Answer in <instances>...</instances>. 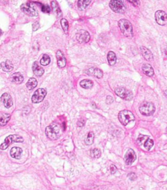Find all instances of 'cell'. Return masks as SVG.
<instances>
[{"label":"cell","mask_w":167,"mask_h":190,"mask_svg":"<svg viewBox=\"0 0 167 190\" xmlns=\"http://www.w3.org/2000/svg\"><path fill=\"white\" fill-rule=\"evenodd\" d=\"M118 26L125 37L129 38L133 37V26L129 21L126 19H121L118 22Z\"/></svg>","instance_id":"obj_2"},{"label":"cell","mask_w":167,"mask_h":190,"mask_svg":"<svg viewBox=\"0 0 167 190\" xmlns=\"http://www.w3.org/2000/svg\"><path fill=\"white\" fill-rule=\"evenodd\" d=\"M37 86V81L36 79L33 78V77H32V78H30L28 80V81H27L26 83L27 88L30 90H33Z\"/></svg>","instance_id":"obj_25"},{"label":"cell","mask_w":167,"mask_h":190,"mask_svg":"<svg viewBox=\"0 0 167 190\" xmlns=\"http://www.w3.org/2000/svg\"><path fill=\"white\" fill-rule=\"evenodd\" d=\"M24 142V139L21 136L18 134L9 135L5 139L4 142L0 145V149L5 150L14 142L22 143Z\"/></svg>","instance_id":"obj_3"},{"label":"cell","mask_w":167,"mask_h":190,"mask_svg":"<svg viewBox=\"0 0 167 190\" xmlns=\"http://www.w3.org/2000/svg\"><path fill=\"white\" fill-rule=\"evenodd\" d=\"M115 94L121 99L126 101H131L133 97V94L130 90L123 87H118L115 89Z\"/></svg>","instance_id":"obj_6"},{"label":"cell","mask_w":167,"mask_h":190,"mask_svg":"<svg viewBox=\"0 0 167 190\" xmlns=\"http://www.w3.org/2000/svg\"><path fill=\"white\" fill-rule=\"evenodd\" d=\"M85 125V123L84 121H78V126H81V127H82V126H84Z\"/></svg>","instance_id":"obj_40"},{"label":"cell","mask_w":167,"mask_h":190,"mask_svg":"<svg viewBox=\"0 0 167 190\" xmlns=\"http://www.w3.org/2000/svg\"><path fill=\"white\" fill-rule=\"evenodd\" d=\"M154 140H153L152 139L149 138V137L147 139H146V140L145 141L144 143V146L145 147V149L146 150H148V151L150 150L152 148V147L154 146Z\"/></svg>","instance_id":"obj_29"},{"label":"cell","mask_w":167,"mask_h":190,"mask_svg":"<svg viewBox=\"0 0 167 190\" xmlns=\"http://www.w3.org/2000/svg\"><path fill=\"white\" fill-rule=\"evenodd\" d=\"M91 156L93 158H99L101 156V151L97 148L92 149L91 150Z\"/></svg>","instance_id":"obj_32"},{"label":"cell","mask_w":167,"mask_h":190,"mask_svg":"<svg viewBox=\"0 0 167 190\" xmlns=\"http://www.w3.org/2000/svg\"><path fill=\"white\" fill-rule=\"evenodd\" d=\"M128 177L131 180H134L137 178V175H135L134 173H130L128 175Z\"/></svg>","instance_id":"obj_36"},{"label":"cell","mask_w":167,"mask_h":190,"mask_svg":"<svg viewBox=\"0 0 167 190\" xmlns=\"http://www.w3.org/2000/svg\"><path fill=\"white\" fill-rule=\"evenodd\" d=\"M140 49L142 56L146 60H147L148 61H152L154 60V55H153L150 50H149L148 48H146L144 46H141Z\"/></svg>","instance_id":"obj_16"},{"label":"cell","mask_w":167,"mask_h":190,"mask_svg":"<svg viewBox=\"0 0 167 190\" xmlns=\"http://www.w3.org/2000/svg\"><path fill=\"white\" fill-rule=\"evenodd\" d=\"M85 73L89 75L95 77L97 79H101L103 76V73L102 70L95 68H91L89 69L86 70Z\"/></svg>","instance_id":"obj_14"},{"label":"cell","mask_w":167,"mask_h":190,"mask_svg":"<svg viewBox=\"0 0 167 190\" xmlns=\"http://www.w3.org/2000/svg\"><path fill=\"white\" fill-rule=\"evenodd\" d=\"M39 27H40V25H39V22H35V23L33 24V26H32L33 31H37L38 29H39Z\"/></svg>","instance_id":"obj_37"},{"label":"cell","mask_w":167,"mask_h":190,"mask_svg":"<svg viewBox=\"0 0 167 190\" xmlns=\"http://www.w3.org/2000/svg\"><path fill=\"white\" fill-rule=\"evenodd\" d=\"M148 138V136H144V135H142V134L139 135L138 138L137 139V142H138L139 145H142V144H144V142Z\"/></svg>","instance_id":"obj_33"},{"label":"cell","mask_w":167,"mask_h":190,"mask_svg":"<svg viewBox=\"0 0 167 190\" xmlns=\"http://www.w3.org/2000/svg\"><path fill=\"white\" fill-rule=\"evenodd\" d=\"M118 119H119L121 124L124 126H126L129 123L134 120V115L129 110H124L121 111L118 114Z\"/></svg>","instance_id":"obj_5"},{"label":"cell","mask_w":167,"mask_h":190,"mask_svg":"<svg viewBox=\"0 0 167 190\" xmlns=\"http://www.w3.org/2000/svg\"><path fill=\"white\" fill-rule=\"evenodd\" d=\"M22 149L20 147H14L10 149V156L15 158V159H20L21 156H22Z\"/></svg>","instance_id":"obj_17"},{"label":"cell","mask_w":167,"mask_h":190,"mask_svg":"<svg viewBox=\"0 0 167 190\" xmlns=\"http://www.w3.org/2000/svg\"><path fill=\"white\" fill-rule=\"evenodd\" d=\"M117 171V169L116 167V165H114V164L111 165V166H110V173H112V175H114V174H115L116 173Z\"/></svg>","instance_id":"obj_35"},{"label":"cell","mask_w":167,"mask_h":190,"mask_svg":"<svg viewBox=\"0 0 167 190\" xmlns=\"http://www.w3.org/2000/svg\"><path fill=\"white\" fill-rule=\"evenodd\" d=\"M129 2L132 3L136 7L138 6L139 5H140V1H129Z\"/></svg>","instance_id":"obj_39"},{"label":"cell","mask_w":167,"mask_h":190,"mask_svg":"<svg viewBox=\"0 0 167 190\" xmlns=\"http://www.w3.org/2000/svg\"><path fill=\"white\" fill-rule=\"evenodd\" d=\"M1 68L5 72H10L13 69L14 66L11 62L7 60L6 61L1 63Z\"/></svg>","instance_id":"obj_21"},{"label":"cell","mask_w":167,"mask_h":190,"mask_svg":"<svg viewBox=\"0 0 167 190\" xmlns=\"http://www.w3.org/2000/svg\"><path fill=\"white\" fill-rule=\"evenodd\" d=\"M10 80L15 84H21L24 81V77L20 73H15L10 77Z\"/></svg>","instance_id":"obj_20"},{"label":"cell","mask_w":167,"mask_h":190,"mask_svg":"<svg viewBox=\"0 0 167 190\" xmlns=\"http://www.w3.org/2000/svg\"><path fill=\"white\" fill-rule=\"evenodd\" d=\"M142 72L146 75L148 77H152L154 75V69L151 67V66L149 64H144L142 66Z\"/></svg>","instance_id":"obj_19"},{"label":"cell","mask_w":167,"mask_h":190,"mask_svg":"<svg viewBox=\"0 0 167 190\" xmlns=\"http://www.w3.org/2000/svg\"><path fill=\"white\" fill-rule=\"evenodd\" d=\"M156 22L160 26H165L167 23V15L163 10H157L155 14Z\"/></svg>","instance_id":"obj_10"},{"label":"cell","mask_w":167,"mask_h":190,"mask_svg":"<svg viewBox=\"0 0 167 190\" xmlns=\"http://www.w3.org/2000/svg\"><path fill=\"white\" fill-rule=\"evenodd\" d=\"M45 134L47 138L51 140H58L61 134L60 126L55 123H53L46 128Z\"/></svg>","instance_id":"obj_1"},{"label":"cell","mask_w":167,"mask_h":190,"mask_svg":"<svg viewBox=\"0 0 167 190\" xmlns=\"http://www.w3.org/2000/svg\"><path fill=\"white\" fill-rule=\"evenodd\" d=\"M32 69H33V73L37 77H41L44 73V69L42 68L41 66H39L37 62H35L33 63V66H32Z\"/></svg>","instance_id":"obj_18"},{"label":"cell","mask_w":167,"mask_h":190,"mask_svg":"<svg viewBox=\"0 0 167 190\" xmlns=\"http://www.w3.org/2000/svg\"><path fill=\"white\" fill-rule=\"evenodd\" d=\"M47 95V91L44 88L37 90L31 97V101L33 103H39L43 101Z\"/></svg>","instance_id":"obj_9"},{"label":"cell","mask_w":167,"mask_h":190,"mask_svg":"<svg viewBox=\"0 0 167 190\" xmlns=\"http://www.w3.org/2000/svg\"><path fill=\"white\" fill-rule=\"evenodd\" d=\"M41 64L42 66H47L50 64V58L49 56L47 54H44L43 55V57H42L41 60Z\"/></svg>","instance_id":"obj_31"},{"label":"cell","mask_w":167,"mask_h":190,"mask_svg":"<svg viewBox=\"0 0 167 190\" xmlns=\"http://www.w3.org/2000/svg\"><path fill=\"white\" fill-rule=\"evenodd\" d=\"M41 10L44 13H50L51 12V9L48 5H41Z\"/></svg>","instance_id":"obj_34"},{"label":"cell","mask_w":167,"mask_h":190,"mask_svg":"<svg viewBox=\"0 0 167 190\" xmlns=\"http://www.w3.org/2000/svg\"><path fill=\"white\" fill-rule=\"evenodd\" d=\"M51 5H52V7L53 9V11L55 12V15H57V16L61 17L62 16V12L61 10L60 9V7L58 6V3H56V1H51Z\"/></svg>","instance_id":"obj_24"},{"label":"cell","mask_w":167,"mask_h":190,"mask_svg":"<svg viewBox=\"0 0 167 190\" xmlns=\"http://www.w3.org/2000/svg\"><path fill=\"white\" fill-rule=\"evenodd\" d=\"M90 3H91L90 0L89 1V0H88V1H78V7L81 10H84L90 4Z\"/></svg>","instance_id":"obj_28"},{"label":"cell","mask_w":167,"mask_h":190,"mask_svg":"<svg viewBox=\"0 0 167 190\" xmlns=\"http://www.w3.org/2000/svg\"><path fill=\"white\" fill-rule=\"evenodd\" d=\"M107 60L110 66H114L116 63V55L113 51H109L107 55Z\"/></svg>","instance_id":"obj_23"},{"label":"cell","mask_w":167,"mask_h":190,"mask_svg":"<svg viewBox=\"0 0 167 190\" xmlns=\"http://www.w3.org/2000/svg\"><path fill=\"white\" fill-rule=\"evenodd\" d=\"M76 40L81 44L87 43L90 40V34L85 30H80L76 34Z\"/></svg>","instance_id":"obj_11"},{"label":"cell","mask_w":167,"mask_h":190,"mask_svg":"<svg viewBox=\"0 0 167 190\" xmlns=\"http://www.w3.org/2000/svg\"><path fill=\"white\" fill-rule=\"evenodd\" d=\"M61 25L63 28V30H64V33L66 34H67L69 33V22H68V21L65 18L61 19Z\"/></svg>","instance_id":"obj_30"},{"label":"cell","mask_w":167,"mask_h":190,"mask_svg":"<svg viewBox=\"0 0 167 190\" xmlns=\"http://www.w3.org/2000/svg\"><path fill=\"white\" fill-rule=\"evenodd\" d=\"M1 101L7 108H9L13 105V102L10 95L8 93H4L1 97Z\"/></svg>","instance_id":"obj_13"},{"label":"cell","mask_w":167,"mask_h":190,"mask_svg":"<svg viewBox=\"0 0 167 190\" xmlns=\"http://www.w3.org/2000/svg\"><path fill=\"white\" fill-rule=\"evenodd\" d=\"M94 138H95L94 133L93 132H89L88 134V136H87L85 140V143L86 145H92L94 142Z\"/></svg>","instance_id":"obj_27"},{"label":"cell","mask_w":167,"mask_h":190,"mask_svg":"<svg viewBox=\"0 0 167 190\" xmlns=\"http://www.w3.org/2000/svg\"><path fill=\"white\" fill-rule=\"evenodd\" d=\"M56 58L58 60V65L60 68H64L66 66V58L61 51L58 50L56 52Z\"/></svg>","instance_id":"obj_15"},{"label":"cell","mask_w":167,"mask_h":190,"mask_svg":"<svg viewBox=\"0 0 167 190\" xmlns=\"http://www.w3.org/2000/svg\"><path fill=\"white\" fill-rule=\"evenodd\" d=\"M110 9L116 13H124L126 11V7L121 1H110L109 3Z\"/></svg>","instance_id":"obj_8"},{"label":"cell","mask_w":167,"mask_h":190,"mask_svg":"<svg viewBox=\"0 0 167 190\" xmlns=\"http://www.w3.org/2000/svg\"><path fill=\"white\" fill-rule=\"evenodd\" d=\"M20 9L26 15L30 16H37L38 11L35 7L31 3H26L20 6Z\"/></svg>","instance_id":"obj_7"},{"label":"cell","mask_w":167,"mask_h":190,"mask_svg":"<svg viewBox=\"0 0 167 190\" xmlns=\"http://www.w3.org/2000/svg\"><path fill=\"white\" fill-rule=\"evenodd\" d=\"M106 101V103H107V104L112 103V102H113V98H112V96H107Z\"/></svg>","instance_id":"obj_38"},{"label":"cell","mask_w":167,"mask_h":190,"mask_svg":"<svg viewBox=\"0 0 167 190\" xmlns=\"http://www.w3.org/2000/svg\"><path fill=\"white\" fill-rule=\"evenodd\" d=\"M124 159L126 164L131 165L137 159V155H136L134 151L132 149H129L125 154Z\"/></svg>","instance_id":"obj_12"},{"label":"cell","mask_w":167,"mask_h":190,"mask_svg":"<svg viewBox=\"0 0 167 190\" xmlns=\"http://www.w3.org/2000/svg\"><path fill=\"white\" fill-rule=\"evenodd\" d=\"M80 85H81V86L83 88L90 89L92 88V86H93V83L91 80L84 79V80H82V81L80 83Z\"/></svg>","instance_id":"obj_26"},{"label":"cell","mask_w":167,"mask_h":190,"mask_svg":"<svg viewBox=\"0 0 167 190\" xmlns=\"http://www.w3.org/2000/svg\"><path fill=\"white\" fill-rule=\"evenodd\" d=\"M140 112L145 116H149L154 114L155 111V107L154 104L150 102L144 101L139 107Z\"/></svg>","instance_id":"obj_4"},{"label":"cell","mask_w":167,"mask_h":190,"mask_svg":"<svg viewBox=\"0 0 167 190\" xmlns=\"http://www.w3.org/2000/svg\"><path fill=\"white\" fill-rule=\"evenodd\" d=\"M11 115L9 114L0 112V126H5L9 121Z\"/></svg>","instance_id":"obj_22"}]
</instances>
